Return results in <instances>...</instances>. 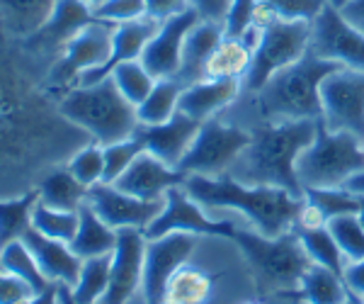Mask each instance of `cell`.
I'll list each match as a JSON object with an SVG mask.
<instances>
[{"mask_svg":"<svg viewBox=\"0 0 364 304\" xmlns=\"http://www.w3.org/2000/svg\"><path fill=\"white\" fill-rule=\"evenodd\" d=\"M185 190L207 212H238L255 231L265 236H282L294 231L306 197H296L289 190L267 185H243L221 175H187Z\"/></svg>","mask_w":364,"mask_h":304,"instance_id":"obj_1","label":"cell"},{"mask_svg":"<svg viewBox=\"0 0 364 304\" xmlns=\"http://www.w3.org/2000/svg\"><path fill=\"white\" fill-rule=\"evenodd\" d=\"M318 122H277L250 130V144L243 149L226 175L243 185H267L289 190L304 197V188L296 175V161L301 151L316 139Z\"/></svg>","mask_w":364,"mask_h":304,"instance_id":"obj_2","label":"cell"},{"mask_svg":"<svg viewBox=\"0 0 364 304\" xmlns=\"http://www.w3.org/2000/svg\"><path fill=\"white\" fill-rule=\"evenodd\" d=\"M338 68L343 66L316 56L309 49L306 56L274 73L257 93H250L252 115H255L250 130L260 125H277V122L323 120L321 85Z\"/></svg>","mask_w":364,"mask_h":304,"instance_id":"obj_3","label":"cell"},{"mask_svg":"<svg viewBox=\"0 0 364 304\" xmlns=\"http://www.w3.org/2000/svg\"><path fill=\"white\" fill-rule=\"evenodd\" d=\"M58 110L100 146L132 139L141 127L136 105L122 95L112 75L95 85L73 88L58 100Z\"/></svg>","mask_w":364,"mask_h":304,"instance_id":"obj_4","label":"cell"},{"mask_svg":"<svg viewBox=\"0 0 364 304\" xmlns=\"http://www.w3.org/2000/svg\"><path fill=\"white\" fill-rule=\"evenodd\" d=\"M231 241L248 261L255 283L269 292H291L294 295L306 271L314 266L296 231L282 234V236H265L255 229L238 226Z\"/></svg>","mask_w":364,"mask_h":304,"instance_id":"obj_5","label":"cell"},{"mask_svg":"<svg viewBox=\"0 0 364 304\" xmlns=\"http://www.w3.org/2000/svg\"><path fill=\"white\" fill-rule=\"evenodd\" d=\"M364 171V142L355 134L333 132L318 120L311 146L296 161V175L304 192L311 188H345Z\"/></svg>","mask_w":364,"mask_h":304,"instance_id":"obj_6","label":"cell"},{"mask_svg":"<svg viewBox=\"0 0 364 304\" xmlns=\"http://www.w3.org/2000/svg\"><path fill=\"white\" fill-rule=\"evenodd\" d=\"M311 37H314L311 20H277L272 27H267L260 37V44L252 51V63L248 75L243 78V90L257 93L274 73L306 56Z\"/></svg>","mask_w":364,"mask_h":304,"instance_id":"obj_7","label":"cell"},{"mask_svg":"<svg viewBox=\"0 0 364 304\" xmlns=\"http://www.w3.org/2000/svg\"><path fill=\"white\" fill-rule=\"evenodd\" d=\"M114 27L117 25L105 20H95L92 25H87L51 63L49 73H46V90L51 95L63 98L80 85V78L87 71L102 68L112 54Z\"/></svg>","mask_w":364,"mask_h":304,"instance_id":"obj_8","label":"cell"},{"mask_svg":"<svg viewBox=\"0 0 364 304\" xmlns=\"http://www.w3.org/2000/svg\"><path fill=\"white\" fill-rule=\"evenodd\" d=\"M250 130L238 127L233 122H224L219 117L202 122L195 144L187 151L180 163L185 175H207V178H221L231 171L236 159L250 144Z\"/></svg>","mask_w":364,"mask_h":304,"instance_id":"obj_9","label":"cell"},{"mask_svg":"<svg viewBox=\"0 0 364 304\" xmlns=\"http://www.w3.org/2000/svg\"><path fill=\"white\" fill-rule=\"evenodd\" d=\"M199 246L197 234L175 231L166 236L149 239L146 246V266H144V285L141 297L144 304H166V292L175 273L192 261Z\"/></svg>","mask_w":364,"mask_h":304,"instance_id":"obj_10","label":"cell"},{"mask_svg":"<svg viewBox=\"0 0 364 304\" xmlns=\"http://www.w3.org/2000/svg\"><path fill=\"white\" fill-rule=\"evenodd\" d=\"M323 125L333 132L355 134L364 142V73L338 68L321 85Z\"/></svg>","mask_w":364,"mask_h":304,"instance_id":"obj_11","label":"cell"},{"mask_svg":"<svg viewBox=\"0 0 364 304\" xmlns=\"http://www.w3.org/2000/svg\"><path fill=\"white\" fill-rule=\"evenodd\" d=\"M175 231L197 234V236L233 239V234L238 231V224H233L231 219L209 217L207 209L192 200L185 185H175V188L166 192V207H163V212L158 214L154 224L146 229V236L158 239Z\"/></svg>","mask_w":364,"mask_h":304,"instance_id":"obj_12","label":"cell"},{"mask_svg":"<svg viewBox=\"0 0 364 304\" xmlns=\"http://www.w3.org/2000/svg\"><path fill=\"white\" fill-rule=\"evenodd\" d=\"M311 51L328 61H336L343 68L364 73V34L355 29L340 15L336 5L328 3L326 10L314 20Z\"/></svg>","mask_w":364,"mask_h":304,"instance_id":"obj_13","label":"cell"},{"mask_svg":"<svg viewBox=\"0 0 364 304\" xmlns=\"http://www.w3.org/2000/svg\"><path fill=\"white\" fill-rule=\"evenodd\" d=\"M87 204L112 229H149L166 207V200H141L117 185L100 183L87 192Z\"/></svg>","mask_w":364,"mask_h":304,"instance_id":"obj_14","label":"cell"},{"mask_svg":"<svg viewBox=\"0 0 364 304\" xmlns=\"http://www.w3.org/2000/svg\"><path fill=\"white\" fill-rule=\"evenodd\" d=\"M149 236L144 229H119L112 253V278L102 304H129L141 292Z\"/></svg>","mask_w":364,"mask_h":304,"instance_id":"obj_15","label":"cell"},{"mask_svg":"<svg viewBox=\"0 0 364 304\" xmlns=\"http://www.w3.org/2000/svg\"><path fill=\"white\" fill-rule=\"evenodd\" d=\"M95 20H97L95 10H92V5H87L85 0H58L54 15H51L32 37L22 39V49L37 56L56 54L58 58L61 51Z\"/></svg>","mask_w":364,"mask_h":304,"instance_id":"obj_16","label":"cell"},{"mask_svg":"<svg viewBox=\"0 0 364 304\" xmlns=\"http://www.w3.org/2000/svg\"><path fill=\"white\" fill-rule=\"evenodd\" d=\"M202 20L195 10H185L182 15H175L170 20H163L158 32L146 44L144 54H141V63L149 68V73L156 80L175 78L182 63V46L190 34V29Z\"/></svg>","mask_w":364,"mask_h":304,"instance_id":"obj_17","label":"cell"},{"mask_svg":"<svg viewBox=\"0 0 364 304\" xmlns=\"http://www.w3.org/2000/svg\"><path fill=\"white\" fill-rule=\"evenodd\" d=\"M202 130V122L192 120L185 112H175L168 122L163 125L146 127L141 125L134 137L144 144V149L149 154H154L156 159H161L163 163L173 168H180L182 159L187 156V151L192 149L197 134Z\"/></svg>","mask_w":364,"mask_h":304,"instance_id":"obj_18","label":"cell"},{"mask_svg":"<svg viewBox=\"0 0 364 304\" xmlns=\"http://www.w3.org/2000/svg\"><path fill=\"white\" fill-rule=\"evenodd\" d=\"M185 180L187 175L180 168L168 166L161 159H156L154 154L144 151L114 185L129 195L141 197V200H166V192L175 185H182Z\"/></svg>","mask_w":364,"mask_h":304,"instance_id":"obj_19","label":"cell"},{"mask_svg":"<svg viewBox=\"0 0 364 304\" xmlns=\"http://www.w3.org/2000/svg\"><path fill=\"white\" fill-rule=\"evenodd\" d=\"M243 80L238 78H207L182 88L178 110L197 122H209L238 103Z\"/></svg>","mask_w":364,"mask_h":304,"instance_id":"obj_20","label":"cell"},{"mask_svg":"<svg viewBox=\"0 0 364 304\" xmlns=\"http://www.w3.org/2000/svg\"><path fill=\"white\" fill-rule=\"evenodd\" d=\"M22 241L32 251V256L37 258L39 268H42V273L49 283L75 288V283L80 278V268H83V258L70 248V243L44 236L34 226L22 236Z\"/></svg>","mask_w":364,"mask_h":304,"instance_id":"obj_21","label":"cell"},{"mask_svg":"<svg viewBox=\"0 0 364 304\" xmlns=\"http://www.w3.org/2000/svg\"><path fill=\"white\" fill-rule=\"evenodd\" d=\"M226 27L224 22H209L199 20L195 27L190 29L182 46V63L180 71L175 75V80H180L182 88L195 85L199 80H207V63L211 54L216 51V46L224 42Z\"/></svg>","mask_w":364,"mask_h":304,"instance_id":"obj_22","label":"cell"},{"mask_svg":"<svg viewBox=\"0 0 364 304\" xmlns=\"http://www.w3.org/2000/svg\"><path fill=\"white\" fill-rule=\"evenodd\" d=\"M158 27H161V22L154 20V17H144V20L122 22V25H117L114 39H112V54H109L107 63H105L102 68H97V71H87L83 78H80V85H95L100 80L107 78L119 63L141 58L146 44H149L151 37L158 32Z\"/></svg>","mask_w":364,"mask_h":304,"instance_id":"obj_23","label":"cell"},{"mask_svg":"<svg viewBox=\"0 0 364 304\" xmlns=\"http://www.w3.org/2000/svg\"><path fill=\"white\" fill-rule=\"evenodd\" d=\"M294 297L301 304H348L357 295H352L343 276L314 263L294 292Z\"/></svg>","mask_w":364,"mask_h":304,"instance_id":"obj_24","label":"cell"},{"mask_svg":"<svg viewBox=\"0 0 364 304\" xmlns=\"http://www.w3.org/2000/svg\"><path fill=\"white\" fill-rule=\"evenodd\" d=\"M70 248L83 261L97 258V256H109L117 248V229L107 224L90 204L80 207V224L78 234L70 241Z\"/></svg>","mask_w":364,"mask_h":304,"instance_id":"obj_25","label":"cell"},{"mask_svg":"<svg viewBox=\"0 0 364 304\" xmlns=\"http://www.w3.org/2000/svg\"><path fill=\"white\" fill-rule=\"evenodd\" d=\"M3 27L10 37L27 39L54 15L58 0H0Z\"/></svg>","mask_w":364,"mask_h":304,"instance_id":"obj_26","label":"cell"},{"mask_svg":"<svg viewBox=\"0 0 364 304\" xmlns=\"http://www.w3.org/2000/svg\"><path fill=\"white\" fill-rule=\"evenodd\" d=\"M87 192L90 190L83 183H78L68 168H54L39 183L42 202L54 209H63V212H80V207L87 204Z\"/></svg>","mask_w":364,"mask_h":304,"instance_id":"obj_27","label":"cell"},{"mask_svg":"<svg viewBox=\"0 0 364 304\" xmlns=\"http://www.w3.org/2000/svg\"><path fill=\"white\" fill-rule=\"evenodd\" d=\"M42 200L39 188H29L22 195L5 197L0 207V231H3V246L10 241H20L25 234L32 229L34 207Z\"/></svg>","mask_w":364,"mask_h":304,"instance_id":"obj_28","label":"cell"},{"mask_svg":"<svg viewBox=\"0 0 364 304\" xmlns=\"http://www.w3.org/2000/svg\"><path fill=\"white\" fill-rule=\"evenodd\" d=\"M214 290V280L204 268L199 266H182L173 276L166 292V304H207Z\"/></svg>","mask_w":364,"mask_h":304,"instance_id":"obj_29","label":"cell"},{"mask_svg":"<svg viewBox=\"0 0 364 304\" xmlns=\"http://www.w3.org/2000/svg\"><path fill=\"white\" fill-rule=\"evenodd\" d=\"M252 49L238 37H224L207 63V78H238L243 80L250 71Z\"/></svg>","mask_w":364,"mask_h":304,"instance_id":"obj_30","label":"cell"},{"mask_svg":"<svg viewBox=\"0 0 364 304\" xmlns=\"http://www.w3.org/2000/svg\"><path fill=\"white\" fill-rule=\"evenodd\" d=\"M109 278H112V253L83 261L78 283L70 288L73 300L78 304H102L109 290Z\"/></svg>","mask_w":364,"mask_h":304,"instance_id":"obj_31","label":"cell"},{"mask_svg":"<svg viewBox=\"0 0 364 304\" xmlns=\"http://www.w3.org/2000/svg\"><path fill=\"white\" fill-rule=\"evenodd\" d=\"M180 95H182V83H180V80H175V78L156 80L151 95L136 108L139 122H141V125H146V127H154V125H163V122H168L170 117L178 112Z\"/></svg>","mask_w":364,"mask_h":304,"instance_id":"obj_32","label":"cell"},{"mask_svg":"<svg viewBox=\"0 0 364 304\" xmlns=\"http://www.w3.org/2000/svg\"><path fill=\"white\" fill-rule=\"evenodd\" d=\"M0 268H3V273H10V276H17L25 280V283H29L37 295H42V292H46L54 285L46 280L37 258H34L32 251L27 248V243L22 239L20 241L5 243L3 253H0Z\"/></svg>","mask_w":364,"mask_h":304,"instance_id":"obj_33","label":"cell"},{"mask_svg":"<svg viewBox=\"0 0 364 304\" xmlns=\"http://www.w3.org/2000/svg\"><path fill=\"white\" fill-rule=\"evenodd\" d=\"M294 231L301 239V246L306 251L311 263L343 276L345 268H348V258L343 256V251H340L338 241L333 239L328 226H321V229H294Z\"/></svg>","mask_w":364,"mask_h":304,"instance_id":"obj_34","label":"cell"},{"mask_svg":"<svg viewBox=\"0 0 364 304\" xmlns=\"http://www.w3.org/2000/svg\"><path fill=\"white\" fill-rule=\"evenodd\" d=\"M78 224H80V212H63V209H54L49 204H44L39 200V204L34 207V219L32 226L39 234L49 239H56V241L70 243L78 234Z\"/></svg>","mask_w":364,"mask_h":304,"instance_id":"obj_35","label":"cell"},{"mask_svg":"<svg viewBox=\"0 0 364 304\" xmlns=\"http://www.w3.org/2000/svg\"><path fill=\"white\" fill-rule=\"evenodd\" d=\"M109 75L114 78V83L122 90V95H124L132 105H136V108L151 95V90H154V85H156V78L149 73V68L141 63V58L119 63Z\"/></svg>","mask_w":364,"mask_h":304,"instance_id":"obj_36","label":"cell"},{"mask_svg":"<svg viewBox=\"0 0 364 304\" xmlns=\"http://www.w3.org/2000/svg\"><path fill=\"white\" fill-rule=\"evenodd\" d=\"M66 168L75 175L78 183H83L87 190L102 183L105 178V146L95 142L80 146L73 156L68 159Z\"/></svg>","mask_w":364,"mask_h":304,"instance_id":"obj_37","label":"cell"},{"mask_svg":"<svg viewBox=\"0 0 364 304\" xmlns=\"http://www.w3.org/2000/svg\"><path fill=\"white\" fill-rule=\"evenodd\" d=\"M309 202H314L316 207L326 214V219H336L343 214H357L360 212V197L348 188H311L304 192Z\"/></svg>","mask_w":364,"mask_h":304,"instance_id":"obj_38","label":"cell"},{"mask_svg":"<svg viewBox=\"0 0 364 304\" xmlns=\"http://www.w3.org/2000/svg\"><path fill=\"white\" fill-rule=\"evenodd\" d=\"M328 229H331L348 263L364 261V226L357 214H343V217L331 219Z\"/></svg>","mask_w":364,"mask_h":304,"instance_id":"obj_39","label":"cell"},{"mask_svg":"<svg viewBox=\"0 0 364 304\" xmlns=\"http://www.w3.org/2000/svg\"><path fill=\"white\" fill-rule=\"evenodd\" d=\"M144 151H146L144 144H141L136 137L105 146V178H102V183L114 185L117 180L129 171V166L136 161V156L144 154Z\"/></svg>","mask_w":364,"mask_h":304,"instance_id":"obj_40","label":"cell"},{"mask_svg":"<svg viewBox=\"0 0 364 304\" xmlns=\"http://www.w3.org/2000/svg\"><path fill=\"white\" fill-rule=\"evenodd\" d=\"M95 17L112 22V25H122V22L149 17V8H146V0H105L95 8Z\"/></svg>","mask_w":364,"mask_h":304,"instance_id":"obj_41","label":"cell"},{"mask_svg":"<svg viewBox=\"0 0 364 304\" xmlns=\"http://www.w3.org/2000/svg\"><path fill=\"white\" fill-rule=\"evenodd\" d=\"M282 20H311L314 22L331 0H267Z\"/></svg>","mask_w":364,"mask_h":304,"instance_id":"obj_42","label":"cell"},{"mask_svg":"<svg viewBox=\"0 0 364 304\" xmlns=\"http://www.w3.org/2000/svg\"><path fill=\"white\" fill-rule=\"evenodd\" d=\"M257 0H231V8L224 20L226 37H243L252 27V15H255Z\"/></svg>","mask_w":364,"mask_h":304,"instance_id":"obj_43","label":"cell"},{"mask_svg":"<svg viewBox=\"0 0 364 304\" xmlns=\"http://www.w3.org/2000/svg\"><path fill=\"white\" fill-rule=\"evenodd\" d=\"M32 297H37L32 285L17 276L3 273V278H0V304H25Z\"/></svg>","mask_w":364,"mask_h":304,"instance_id":"obj_44","label":"cell"},{"mask_svg":"<svg viewBox=\"0 0 364 304\" xmlns=\"http://www.w3.org/2000/svg\"><path fill=\"white\" fill-rule=\"evenodd\" d=\"M146 8H149V17L163 22L190 10V0H146Z\"/></svg>","mask_w":364,"mask_h":304,"instance_id":"obj_45","label":"cell"},{"mask_svg":"<svg viewBox=\"0 0 364 304\" xmlns=\"http://www.w3.org/2000/svg\"><path fill=\"white\" fill-rule=\"evenodd\" d=\"M190 8L209 22H224L231 8V0H190Z\"/></svg>","mask_w":364,"mask_h":304,"instance_id":"obj_46","label":"cell"},{"mask_svg":"<svg viewBox=\"0 0 364 304\" xmlns=\"http://www.w3.org/2000/svg\"><path fill=\"white\" fill-rule=\"evenodd\" d=\"M321 226H328L326 214H323L314 202L306 200L304 202V209H301V214H299V221H296L294 229H321Z\"/></svg>","mask_w":364,"mask_h":304,"instance_id":"obj_47","label":"cell"},{"mask_svg":"<svg viewBox=\"0 0 364 304\" xmlns=\"http://www.w3.org/2000/svg\"><path fill=\"white\" fill-rule=\"evenodd\" d=\"M282 20L277 10L267 3V0H257L255 5V15H252V27H257L260 32H265L267 27H272L274 22Z\"/></svg>","mask_w":364,"mask_h":304,"instance_id":"obj_48","label":"cell"},{"mask_svg":"<svg viewBox=\"0 0 364 304\" xmlns=\"http://www.w3.org/2000/svg\"><path fill=\"white\" fill-rule=\"evenodd\" d=\"M343 278H345V283H348V288L352 290V295L364 297V261L348 263Z\"/></svg>","mask_w":364,"mask_h":304,"instance_id":"obj_49","label":"cell"},{"mask_svg":"<svg viewBox=\"0 0 364 304\" xmlns=\"http://www.w3.org/2000/svg\"><path fill=\"white\" fill-rule=\"evenodd\" d=\"M338 10L352 27L360 29V32L364 34V0H348V3Z\"/></svg>","mask_w":364,"mask_h":304,"instance_id":"obj_50","label":"cell"},{"mask_svg":"<svg viewBox=\"0 0 364 304\" xmlns=\"http://www.w3.org/2000/svg\"><path fill=\"white\" fill-rule=\"evenodd\" d=\"M25 304H61V297H58V285L54 283L46 292H42V295H37V297H32V300L25 302Z\"/></svg>","mask_w":364,"mask_h":304,"instance_id":"obj_51","label":"cell"},{"mask_svg":"<svg viewBox=\"0 0 364 304\" xmlns=\"http://www.w3.org/2000/svg\"><path fill=\"white\" fill-rule=\"evenodd\" d=\"M350 192H355V195H364V171L362 173H357L355 178L350 180L348 185H345Z\"/></svg>","mask_w":364,"mask_h":304,"instance_id":"obj_52","label":"cell"},{"mask_svg":"<svg viewBox=\"0 0 364 304\" xmlns=\"http://www.w3.org/2000/svg\"><path fill=\"white\" fill-rule=\"evenodd\" d=\"M58 297H61V304H78L73 300V292L66 285H58Z\"/></svg>","mask_w":364,"mask_h":304,"instance_id":"obj_53","label":"cell"},{"mask_svg":"<svg viewBox=\"0 0 364 304\" xmlns=\"http://www.w3.org/2000/svg\"><path fill=\"white\" fill-rule=\"evenodd\" d=\"M357 197H360V212H357V217H360L362 226H364V195H357Z\"/></svg>","mask_w":364,"mask_h":304,"instance_id":"obj_54","label":"cell"},{"mask_svg":"<svg viewBox=\"0 0 364 304\" xmlns=\"http://www.w3.org/2000/svg\"><path fill=\"white\" fill-rule=\"evenodd\" d=\"M85 3H87V5H92V10H95L100 3H105V0H85Z\"/></svg>","mask_w":364,"mask_h":304,"instance_id":"obj_55","label":"cell"},{"mask_svg":"<svg viewBox=\"0 0 364 304\" xmlns=\"http://www.w3.org/2000/svg\"><path fill=\"white\" fill-rule=\"evenodd\" d=\"M345 3H348V0H331V5H336V8H343Z\"/></svg>","mask_w":364,"mask_h":304,"instance_id":"obj_56","label":"cell"},{"mask_svg":"<svg viewBox=\"0 0 364 304\" xmlns=\"http://www.w3.org/2000/svg\"><path fill=\"white\" fill-rule=\"evenodd\" d=\"M348 304H362V297H355V300L348 302Z\"/></svg>","mask_w":364,"mask_h":304,"instance_id":"obj_57","label":"cell"},{"mask_svg":"<svg viewBox=\"0 0 364 304\" xmlns=\"http://www.w3.org/2000/svg\"><path fill=\"white\" fill-rule=\"evenodd\" d=\"M245 304H260V302H245Z\"/></svg>","mask_w":364,"mask_h":304,"instance_id":"obj_58","label":"cell"},{"mask_svg":"<svg viewBox=\"0 0 364 304\" xmlns=\"http://www.w3.org/2000/svg\"><path fill=\"white\" fill-rule=\"evenodd\" d=\"M362 304H364V297H362Z\"/></svg>","mask_w":364,"mask_h":304,"instance_id":"obj_59","label":"cell"}]
</instances>
